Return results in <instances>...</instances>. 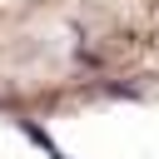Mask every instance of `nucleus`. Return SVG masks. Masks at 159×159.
<instances>
[]
</instances>
